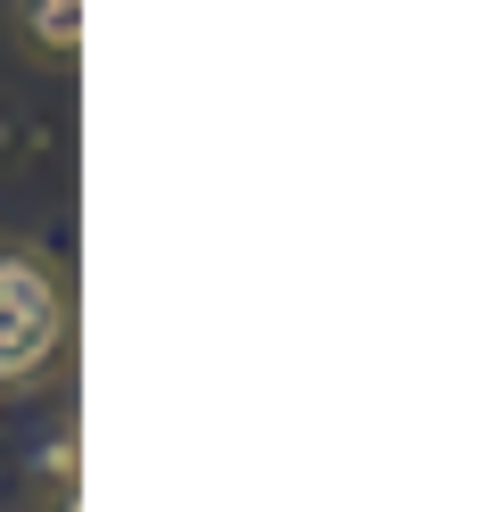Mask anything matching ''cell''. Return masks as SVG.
Here are the masks:
<instances>
[{
	"instance_id": "cell-1",
	"label": "cell",
	"mask_w": 487,
	"mask_h": 512,
	"mask_svg": "<svg viewBox=\"0 0 487 512\" xmlns=\"http://www.w3.org/2000/svg\"><path fill=\"white\" fill-rule=\"evenodd\" d=\"M75 347V290L42 248H0V389H42Z\"/></svg>"
},
{
	"instance_id": "cell-2",
	"label": "cell",
	"mask_w": 487,
	"mask_h": 512,
	"mask_svg": "<svg viewBox=\"0 0 487 512\" xmlns=\"http://www.w3.org/2000/svg\"><path fill=\"white\" fill-rule=\"evenodd\" d=\"M9 25L34 67H75L83 58V0H9Z\"/></svg>"
},
{
	"instance_id": "cell-3",
	"label": "cell",
	"mask_w": 487,
	"mask_h": 512,
	"mask_svg": "<svg viewBox=\"0 0 487 512\" xmlns=\"http://www.w3.org/2000/svg\"><path fill=\"white\" fill-rule=\"evenodd\" d=\"M50 479H58V496H75V430L50 438Z\"/></svg>"
}]
</instances>
